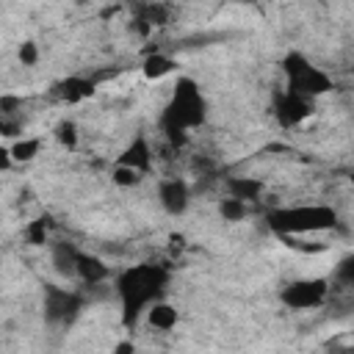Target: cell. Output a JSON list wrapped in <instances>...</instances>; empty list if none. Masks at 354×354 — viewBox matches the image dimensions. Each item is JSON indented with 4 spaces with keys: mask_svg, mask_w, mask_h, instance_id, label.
<instances>
[{
    "mask_svg": "<svg viewBox=\"0 0 354 354\" xmlns=\"http://www.w3.org/2000/svg\"><path fill=\"white\" fill-rule=\"evenodd\" d=\"M310 113V102H307V97L304 94H296V91H288V100H285V105H282V122L285 124H296L299 119H304Z\"/></svg>",
    "mask_w": 354,
    "mask_h": 354,
    "instance_id": "cell-7",
    "label": "cell"
},
{
    "mask_svg": "<svg viewBox=\"0 0 354 354\" xmlns=\"http://www.w3.org/2000/svg\"><path fill=\"white\" fill-rule=\"evenodd\" d=\"M11 163H17V160H14V155H11V147H8V144H3V147H0V169H3V171H8V169H11Z\"/></svg>",
    "mask_w": 354,
    "mask_h": 354,
    "instance_id": "cell-21",
    "label": "cell"
},
{
    "mask_svg": "<svg viewBox=\"0 0 354 354\" xmlns=\"http://www.w3.org/2000/svg\"><path fill=\"white\" fill-rule=\"evenodd\" d=\"M53 266L61 277H77V252L66 243L53 246Z\"/></svg>",
    "mask_w": 354,
    "mask_h": 354,
    "instance_id": "cell-6",
    "label": "cell"
},
{
    "mask_svg": "<svg viewBox=\"0 0 354 354\" xmlns=\"http://www.w3.org/2000/svg\"><path fill=\"white\" fill-rule=\"evenodd\" d=\"M69 310H75L72 296H69L66 290H55V288H50V290H47V318H50V321L66 318Z\"/></svg>",
    "mask_w": 354,
    "mask_h": 354,
    "instance_id": "cell-8",
    "label": "cell"
},
{
    "mask_svg": "<svg viewBox=\"0 0 354 354\" xmlns=\"http://www.w3.org/2000/svg\"><path fill=\"white\" fill-rule=\"evenodd\" d=\"M218 213H221L224 221H243L246 213H249V207H246V199H241V196H227V199L218 202Z\"/></svg>",
    "mask_w": 354,
    "mask_h": 354,
    "instance_id": "cell-12",
    "label": "cell"
},
{
    "mask_svg": "<svg viewBox=\"0 0 354 354\" xmlns=\"http://www.w3.org/2000/svg\"><path fill=\"white\" fill-rule=\"evenodd\" d=\"M171 72H174V61H171L169 55H160V53L147 55V61H144V75H147L149 80H160V77H166V75H171Z\"/></svg>",
    "mask_w": 354,
    "mask_h": 354,
    "instance_id": "cell-10",
    "label": "cell"
},
{
    "mask_svg": "<svg viewBox=\"0 0 354 354\" xmlns=\"http://www.w3.org/2000/svg\"><path fill=\"white\" fill-rule=\"evenodd\" d=\"M282 299H285L288 307H296V310L318 307L326 299V282L324 279H301V282H293V285L285 288Z\"/></svg>",
    "mask_w": 354,
    "mask_h": 354,
    "instance_id": "cell-2",
    "label": "cell"
},
{
    "mask_svg": "<svg viewBox=\"0 0 354 354\" xmlns=\"http://www.w3.org/2000/svg\"><path fill=\"white\" fill-rule=\"evenodd\" d=\"M351 185H354V171H351Z\"/></svg>",
    "mask_w": 354,
    "mask_h": 354,
    "instance_id": "cell-23",
    "label": "cell"
},
{
    "mask_svg": "<svg viewBox=\"0 0 354 354\" xmlns=\"http://www.w3.org/2000/svg\"><path fill=\"white\" fill-rule=\"evenodd\" d=\"M25 238H28V243H33V246L47 243V230H44V221H41V218H39V221H30V224L25 227Z\"/></svg>",
    "mask_w": 354,
    "mask_h": 354,
    "instance_id": "cell-17",
    "label": "cell"
},
{
    "mask_svg": "<svg viewBox=\"0 0 354 354\" xmlns=\"http://www.w3.org/2000/svg\"><path fill=\"white\" fill-rule=\"evenodd\" d=\"M55 138H58L61 147L75 149V147H77V127H75V122H69V119L58 122V124H55Z\"/></svg>",
    "mask_w": 354,
    "mask_h": 354,
    "instance_id": "cell-15",
    "label": "cell"
},
{
    "mask_svg": "<svg viewBox=\"0 0 354 354\" xmlns=\"http://www.w3.org/2000/svg\"><path fill=\"white\" fill-rule=\"evenodd\" d=\"M271 224L282 235H304V232H318L326 227H335V210L329 207H290V210H277L271 213Z\"/></svg>",
    "mask_w": 354,
    "mask_h": 354,
    "instance_id": "cell-1",
    "label": "cell"
},
{
    "mask_svg": "<svg viewBox=\"0 0 354 354\" xmlns=\"http://www.w3.org/2000/svg\"><path fill=\"white\" fill-rule=\"evenodd\" d=\"M141 177H144L141 169H136V166H130V163H122V160L111 169V180H113V185H119V188H136V185H141Z\"/></svg>",
    "mask_w": 354,
    "mask_h": 354,
    "instance_id": "cell-9",
    "label": "cell"
},
{
    "mask_svg": "<svg viewBox=\"0 0 354 354\" xmlns=\"http://www.w3.org/2000/svg\"><path fill=\"white\" fill-rule=\"evenodd\" d=\"M17 58H19L22 66H33V64L39 61V47H36V41H22L19 50H17Z\"/></svg>",
    "mask_w": 354,
    "mask_h": 354,
    "instance_id": "cell-18",
    "label": "cell"
},
{
    "mask_svg": "<svg viewBox=\"0 0 354 354\" xmlns=\"http://www.w3.org/2000/svg\"><path fill=\"white\" fill-rule=\"evenodd\" d=\"M122 163H130V166H136V169H141V171L149 169V149H147L144 138H136V144L122 155Z\"/></svg>",
    "mask_w": 354,
    "mask_h": 354,
    "instance_id": "cell-13",
    "label": "cell"
},
{
    "mask_svg": "<svg viewBox=\"0 0 354 354\" xmlns=\"http://www.w3.org/2000/svg\"><path fill=\"white\" fill-rule=\"evenodd\" d=\"M230 188H232V196H241V199H257V194H260V183H254V180H230Z\"/></svg>",
    "mask_w": 354,
    "mask_h": 354,
    "instance_id": "cell-16",
    "label": "cell"
},
{
    "mask_svg": "<svg viewBox=\"0 0 354 354\" xmlns=\"http://www.w3.org/2000/svg\"><path fill=\"white\" fill-rule=\"evenodd\" d=\"M158 199H160V205H163L166 213H171V216L185 213L188 199H191L188 183H185V180H177V177L160 180V185H158Z\"/></svg>",
    "mask_w": 354,
    "mask_h": 354,
    "instance_id": "cell-3",
    "label": "cell"
},
{
    "mask_svg": "<svg viewBox=\"0 0 354 354\" xmlns=\"http://www.w3.org/2000/svg\"><path fill=\"white\" fill-rule=\"evenodd\" d=\"M108 274H111V268H108L102 260H97V257H91V254H77V277L86 279L88 285L102 282Z\"/></svg>",
    "mask_w": 354,
    "mask_h": 354,
    "instance_id": "cell-5",
    "label": "cell"
},
{
    "mask_svg": "<svg viewBox=\"0 0 354 354\" xmlns=\"http://www.w3.org/2000/svg\"><path fill=\"white\" fill-rule=\"evenodd\" d=\"M91 91H94V86H91L88 80L72 77V80H66V83H64V91H61V94H64L69 102H80V100L91 97Z\"/></svg>",
    "mask_w": 354,
    "mask_h": 354,
    "instance_id": "cell-14",
    "label": "cell"
},
{
    "mask_svg": "<svg viewBox=\"0 0 354 354\" xmlns=\"http://www.w3.org/2000/svg\"><path fill=\"white\" fill-rule=\"evenodd\" d=\"M17 105H19L17 97H11V94H3V97H0V111H3V116H11Z\"/></svg>",
    "mask_w": 354,
    "mask_h": 354,
    "instance_id": "cell-20",
    "label": "cell"
},
{
    "mask_svg": "<svg viewBox=\"0 0 354 354\" xmlns=\"http://www.w3.org/2000/svg\"><path fill=\"white\" fill-rule=\"evenodd\" d=\"M8 147H11V155L17 163H30L41 149V138H17Z\"/></svg>",
    "mask_w": 354,
    "mask_h": 354,
    "instance_id": "cell-11",
    "label": "cell"
},
{
    "mask_svg": "<svg viewBox=\"0 0 354 354\" xmlns=\"http://www.w3.org/2000/svg\"><path fill=\"white\" fill-rule=\"evenodd\" d=\"M337 277H343L346 282H354V254H351V257H346V260L340 263V268H337Z\"/></svg>",
    "mask_w": 354,
    "mask_h": 354,
    "instance_id": "cell-19",
    "label": "cell"
},
{
    "mask_svg": "<svg viewBox=\"0 0 354 354\" xmlns=\"http://www.w3.org/2000/svg\"><path fill=\"white\" fill-rule=\"evenodd\" d=\"M113 351H119V354H124V351H136V346L133 343H119Z\"/></svg>",
    "mask_w": 354,
    "mask_h": 354,
    "instance_id": "cell-22",
    "label": "cell"
},
{
    "mask_svg": "<svg viewBox=\"0 0 354 354\" xmlns=\"http://www.w3.org/2000/svg\"><path fill=\"white\" fill-rule=\"evenodd\" d=\"M147 324L158 332H171L177 326V307L169 301H149L147 307Z\"/></svg>",
    "mask_w": 354,
    "mask_h": 354,
    "instance_id": "cell-4",
    "label": "cell"
}]
</instances>
